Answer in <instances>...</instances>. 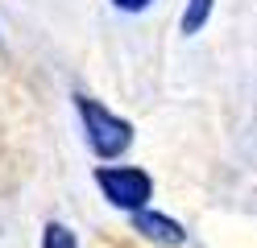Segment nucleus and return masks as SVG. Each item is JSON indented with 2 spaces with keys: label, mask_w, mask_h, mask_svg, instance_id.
<instances>
[{
  "label": "nucleus",
  "mask_w": 257,
  "mask_h": 248,
  "mask_svg": "<svg viewBox=\"0 0 257 248\" xmlns=\"http://www.w3.org/2000/svg\"><path fill=\"white\" fill-rule=\"evenodd\" d=\"M71 99H75V112H79V120H83V137H87L95 157L116 161L120 153H128V145H133V124H128L124 116L104 108L100 99L87 95V91H75Z\"/></svg>",
  "instance_id": "obj_1"
},
{
  "label": "nucleus",
  "mask_w": 257,
  "mask_h": 248,
  "mask_svg": "<svg viewBox=\"0 0 257 248\" xmlns=\"http://www.w3.org/2000/svg\"><path fill=\"white\" fill-rule=\"evenodd\" d=\"M95 186L116 211H128V215L146 211L154 198V178L146 170H137V165H100L95 170Z\"/></svg>",
  "instance_id": "obj_2"
},
{
  "label": "nucleus",
  "mask_w": 257,
  "mask_h": 248,
  "mask_svg": "<svg viewBox=\"0 0 257 248\" xmlns=\"http://www.w3.org/2000/svg\"><path fill=\"white\" fill-rule=\"evenodd\" d=\"M133 231L141 240H150V244H162V248L187 244V227L179 219H170V215H162V211H150V207L133 215Z\"/></svg>",
  "instance_id": "obj_3"
},
{
  "label": "nucleus",
  "mask_w": 257,
  "mask_h": 248,
  "mask_svg": "<svg viewBox=\"0 0 257 248\" xmlns=\"http://www.w3.org/2000/svg\"><path fill=\"white\" fill-rule=\"evenodd\" d=\"M212 9H216V0H187V9H183V21H179L187 38H191V33H199V29L207 25Z\"/></svg>",
  "instance_id": "obj_4"
},
{
  "label": "nucleus",
  "mask_w": 257,
  "mask_h": 248,
  "mask_svg": "<svg viewBox=\"0 0 257 248\" xmlns=\"http://www.w3.org/2000/svg\"><path fill=\"white\" fill-rule=\"evenodd\" d=\"M42 248H79V240H75V231L67 223L50 219V223L42 227Z\"/></svg>",
  "instance_id": "obj_5"
},
{
  "label": "nucleus",
  "mask_w": 257,
  "mask_h": 248,
  "mask_svg": "<svg viewBox=\"0 0 257 248\" xmlns=\"http://www.w3.org/2000/svg\"><path fill=\"white\" fill-rule=\"evenodd\" d=\"M116 9H124V13H141V9H150L154 0H112Z\"/></svg>",
  "instance_id": "obj_6"
}]
</instances>
